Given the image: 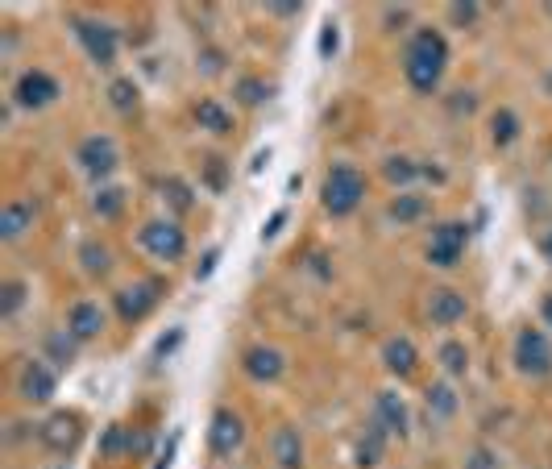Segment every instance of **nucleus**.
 <instances>
[{
  "mask_svg": "<svg viewBox=\"0 0 552 469\" xmlns=\"http://www.w3.org/2000/svg\"><path fill=\"white\" fill-rule=\"evenodd\" d=\"M21 303H25V283L9 279L5 287H0V316H5V320H13V316L21 312Z\"/></svg>",
  "mask_w": 552,
  "mask_h": 469,
  "instance_id": "obj_26",
  "label": "nucleus"
},
{
  "mask_svg": "<svg viewBox=\"0 0 552 469\" xmlns=\"http://www.w3.org/2000/svg\"><path fill=\"white\" fill-rule=\"evenodd\" d=\"M465 469H499V461H494V453L490 449H474V457H469V465Z\"/></svg>",
  "mask_w": 552,
  "mask_h": 469,
  "instance_id": "obj_35",
  "label": "nucleus"
},
{
  "mask_svg": "<svg viewBox=\"0 0 552 469\" xmlns=\"http://www.w3.org/2000/svg\"><path fill=\"white\" fill-rule=\"evenodd\" d=\"M465 312H469V303L453 287H436L428 295V320L432 324H457V320H465Z\"/></svg>",
  "mask_w": 552,
  "mask_h": 469,
  "instance_id": "obj_12",
  "label": "nucleus"
},
{
  "mask_svg": "<svg viewBox=\"0 0 552 469\" xmlns=\"http://www.w3.org/2000/svg\"><path fill=\"white\" fill-rule=\"evenodd\" d=\"M108 104H113L117 108V113H129V108L137 104V84H133V79H113V84H108Z\"/></svg>",
  "mask_w": 552,
  "mask_h": 469,
  "instance_id": "obj_24",
  "label": "nucleus"
},
{
  "mask_svg": "<svg viewBox=\"0 0 552 469\" xmlns=\"http://www.w3.org/2000/svg\"><path fill=\"white\" fill-rule=\"evenodd\" d=\"M183 341V328H175V333H167V337H162V345H158V357H167L175 345Z\"/></svg>",
  "mask_w": 552,
  "mask_h": 469,
  "instance_id": "obj_38",
  "label": "nucleus"
},
{
  "mask_svg": "<svg viewBox=\"0 0 552 469\" xmlns=\"http://www.w3.org/2000/svg\"><path fill=\"white\" fill-rule=\"evenodd\" d=\"M75 337L71 333H54V337H46V353L54 357V362L59 366H71V357H75Z\"/></svg>",
  "mask_w": 552,
  "mask_h": 469,
  "instance_id": "obj_28",
  "label": "nucleus"
},
{
  "mask_svg": "<svg viewBox=\"0 0 552 469\" xmlns=\"http://www.w3.org/2000/svg\"><path fill=\"white\" fill-rule=\"evenodd\" d=\"M13 96H17L21 108L38 113V108H50L54 100H59V84H54V75H46V71H25V75L17 79Z\"/></svg>",
  "mask_w": 552,
  "mask_h": 469,
  "instance_id": "obj_8",
  "label": "nucleus"
},
{
  "mask_svg": "<svg viewBox=\"0 0 552 469\" xmlns=\"http://www.w3.org/2000/svg\"><path fill=\"white\" fill-rule=\"evenodd\" d=\"M75 34H79V42H84V50L92 54V59L96 63H113L117 59V30H113V25H104V21H92V17H79L75 21Z\"/></svg>",
  "mask_w": 552,
  "mask_h": 469,
  "instance_id": "obj_7",
  "label": "nucleus"
},
{
  "mask_svg": "<svg viewBox=\"0 0 552 469\" xmlns=\"http://www.w3.org/2000/svg\"><path fill=\"white\" fill-rule=\"evenodd\" d=\"M540 312H544V320H548V328H552V295L544 299V308H540Z\"/></svg>",
  "mask_w": 552,
  "mask_h": 469,
  "instance_id": "obj_43",
  "label": "nucleus"
},
{
  "mask_svg": "<svg viewBox=\"0 0 552 469\" xmlns=\"http://www.w3.org/2000/svg\"><path fill=\"white\" fill-rule=\"evenodd\" d=\"M474 17H478V5H474V0H465V5H453V21L469 25V21H474Z\"/></svg>",
  "mask_w": 552,
  "mask_h": 469,
  "instance_id": "obj_36",
  "label": "nucleus"
},
{
  "mask_svg": "<svg viewBox=\"0 0 552 469\" xmlns=\"http://www.w3.org/2000/svg\"><path fill=\"white\" fill-rule=\"evenodd\" d=\"M266 92L270 88H262L258 79H241V84H237V100L241 104H258V100H266Z\"/></svg>",
  "mask_w": 552,
  "mask_h": 469,
  "instance_id": "obj_33",
  "label": "nucleus"
},
{
  "mask_svg": "<svg viewBox=\"0 0 552 469\" xmlns=\"http://www.w3.org/2000/svg\"><path fill=\"white\" fill-rule=\"evenodd\" d=\"M337 50V30H324V54Z\"/></svg>",
  "mask_w": 552,
  "mask_h": 469,
  "instance_id": "obj_41",
  "label": "nucleus"
},
{
  "mask_svg": "<svg viewBox=\"0 0 552 469\" xmlns=\"http://www.w3.org/2000/svg\"><path fill=\"white\" fill-rule=\"evenodd\" d=\"M374 420L391 432V436H407V403L395 395V391H382L378 395V407H374Z\"/></svg>",
  "mask_w": 552,
  "mask_h": 469,
  "instance_id": "obj_14",
  "label": "nucleus"
},
{
  "mask_svg": "<svg viewBox=\"0 0 552 469\" xmlns=\"http://www.w3.org/2000/svg\"><path fill=\"white\" fill-rule=\"evenodd\" d=\"M241 440H245V424H241V416H237V411H229V407H220L216 416H212V428H208V445H212V453H216V457H233V453L241 449Z\"/></svg>",
  "mask_w": 552,
  "mask_h": 469,
  "instance_id": "obj_9",
  "label": "nucleus"
},
{
  "mask_svg": "<svg viewBox=\"0 0 552 469\" xmlns=\"http://www.w3.org/2000/svg\"><path fill=\"white\" fill-rule=\"evenodd\" d=\"M162 200H167L175 212H191V191H187L183 179H167V183H162Z\"/></svg>",
  "mask_w": 552,
  "mask_h": 469,
  "instance_id": "obj_30",
  "label": "nucleus"
},
{
  "mask_svg": "<svg viewBox=\"0 0 552 469\" xmlns=\"http://www.w3.org/2000/svg\"><path fill=\"white\" fill-rule=\"evenodd\" d=\"M245 374L258 378V382H270V378H279L283 374V353L274 349V345H258L245 353Z\"/></svg>",
  "mask_w": 552,
  "mask_h": 469,
  "instance_id": "obj_17",
  "label": "nucleus"
},
{
  "mask_svg": "<svg viewBox=\"0 0 552 469\" xmlns=\"http://www.w3.org/2000/svg\"><path fill=\"white\" fill-rule=\"evenodd\" d=\"M121 204H125V191H121V187H100V191H96V212L117 216Z\"/></svg>",
  "mask_w": 552,
  "mask_h": 469,
  "instance_id": "obj_32",
  "label": "nucleus"
},
{
  "mask_svg": "<svg viewBox=\"0 0 552 469\" xmlns=\"http://www.w3.org/2000/svg\"><path fill=\"white\" fill-rule=\"evenodd\" d=\"M386 436H391V432H386L378 420L370 424V432L362 436V445H357V465H362V469H374L378 461H382V453H386Z\"/></svg>",
  "mask_w": 552,
  "mask_h": 469,
  "instance_id": "obj_20",
  "label": "nucleus"
},
{
  "mask_svg": "<svg viewBox=\"0 0 552 469\" xmlns=\"http://www.w3.org/2000/svg\"><path fill=\"white\" fill-rule=\"evenodd\" d=\"M100 328H104L100 303H75L71 316H67V333L75 341H92V337H100Z\"/></svg>",
  "mask_w": 552,
  "mask_h": 469,
  "instance_id": "obj_15",
  "label": "nucleus"
},
{
  "mask_svg": "<svg viewBox=\"0 0 552 469\" xmlns=\"http://www.w3.org/2000/svg\"><path fill=\"white\" fill-rule=\"evenodd\" d=\"M428 403L440 411V416H453V411H457V391L449 382H432L428 386Z\"/></svg>",
  "mask_w": 552,
  "mask_h": 469,
  "instance_id": "obj_27",
  "label": "nucleus"
},
{
  "mask_svg": "<svg viewBox=\"0 0 552 469\" xmlns=\"http://www.w3.org/2000/svg\"><path fill=\"white\" fill-rule=\"evenodd\" d=\"M445 63H449V42L436 30L411 34V42L403 46V75L416 92H432L440 75H445Z\"/></svg>",
  "mask_w": 552,
  "mask_h": 469,
  "instance_id": "obj_1",
  "label": "nucleus"
},
{
  "mask_svg": "<svg viewBox=\"0 0 552 469\" xmlns=\"http://www.w3.org/2000/svg\"><path fill=\"white\" fill-rule=\"evenodd\" d=\"M79 162H84V171L96 183H104L108 175L117 171V146L108 142V137H88V142L79 146Z\"/></svg>",
  "mask_w": 552,
  "mask_h": 469,
  "instance_id": "obj_11",
  "label": "nucleus"
},
{
  "mask_svg": "<svg viewBox=\"0 0 552 469\" xmlns=\"http://www.w3.org/2000/svg\"><path fill=\"white\" fill-rule=\"evenodd\" d=\"M465 241H469V229L461 225V220H445V225H436L432 241H428V262L432 266H453L465 254Z\"/></svg>",
  "mask_w": 552,
  "mask_h": 469,
  "instance_id": "obj_5",
  "label": "nucleus"
},
{
  "mask_svg": "<svg viewBox=\"0 0 552 469\" xmlns=\"http://www.w3.org/2000/svg\"><path fill=\"white\" fill-rule=\"evenodd\" d=\"M424 208H428V200H420V196H399V200L391 204V216L403 220V225H411V220L424 216Z\"/></svg>",
  "mask_w": 552,
  "mask_h": 469,
  "instance_id": "obj_29",
  "label": "nucleus"
},
{
  "mask_svg": "<svg viewBox=\"0 0 552 469\" xmlns=\"http://www.w3.org/2000/svg\"><path fill=\"white\" fill-rule=\"evenodd\" d=\"M548 9H552V5H548Z\"/></svg>",
  "mask_w": 552,
  "mask_h": 469,
  "instance_id": "obj_44",
  "label": "nucleus"
},
{
  "mask_svg": "<svg viewBox=\"0 0 552 469\" xmlns=\"http://www.w3.org/2000/svg\"><path fill=\"white\" fill-rule=\"evenodd\" d=\"M79 262H84L88 274H104L113 266V254H108V245H100V241H84L79 245Z\"/></svg>",
  "mask_w": 552,
  "mask_h": 469,
  "instance_id": "obj_22",
  "label": "nucleus"
},
{
  "mask_svg": "<svg viewBox=\"0 0 552 469\" xmlns=\"http://www.w3.org/2000/svg\"><path fill=\"white\" fill-rule=\"evenodd\" d=\"M158 295H162V283L158 279H146V283H133L117 295V316L121 320H142L158 308Z\"/></svg>",
  "mask_w": 552,
  "mask_h": 469,
  "instance_id": "obj_10",
  "label": "nucleus"
},
{
  "mask_svg": "<svg viewBox=\"0 0 552 469\" xmlns=\"http://www.w3.org/2000/svg\"><path fill=\"white\" fill-rule=\"evenodd\" d=\"M208 187H212V191H225V187H229L225 162H220V158H208Z\"/></svg>",
  "mask_w": 552,
  "mask_h": 469,
  "instance_id": "obj_34",
  "label": "nucleus"
},
{
  "mask_svg": "<svg viewBox=\"0 0 552 469\" xmlns=\"http://www.w3.org/2000/svg\"><path fill=\"white\" fill-rule=\"evenodd\" d=\"M540 254H544V258H552V233L540 241Z\"/></svg>",
  "mask_w": 552,
  "mask_h": 469,
  "instance_id": "obj_42",
  "label": "nucleus"
},
{
  "mask_svg": "<svg viewBox=\"0 0 552 469\" xmlns=\"http://www.w3.org/2000/svg\"><path fill=\"white\" fill-rule=\"evenodd\" d=\"M30 225H34V204H9V208H0V237H5V241H17Z\"/></svg>",
  "mask_w": 552,
  "mask_h": 469,
  "instance_id": "obj_19",
  "label": "nucleus"
},
{
  "mask_svg": "<svg viewBox=\"0 0 552 469\" xmlns=\"http://www.w3.org/2000/svg\"><path fill=\"white\" fill-rule=\"evenodd\" d=\"M382 175H386V183H395V187H407L411 179L420 175V167H416V162H411V158H386Z\"/></svg>",
  "mask_w": 552,
  "mask_h": 469,
  "instance_id": "obj_25",
  "label": "nucleus"
},
{
  "mask_svg": "<svg viewBox=\"0 0 552 469\" xmlns=\"http://www.w3.org/2000/svg\"><path fill=\"white\" fill-rule=\"evenodd\" d=\"M362 196H366V179H362V171L345 167V162L328 171V179L320 187V204L328 216H349L357 204H362Z\"/></svg>",
  "mask_w": 552,
  "mask_h": 469,
  "instance_id": "obj_2",
  "label": "nucleus"
},
{
  "mask_svg": "<svg viewBox=\"0 0 552 469\" xmlns=\"http://www.w3.org/2000/svg\"><path fill=\"white\" fill-rule=\"evenodd\" d=\"M54 386H59V374L42 362H30L21 370V395L30 403H50L54 399Z\"/></svg>",
  "mask_w": 552,
  "mask_h": 469,
  "instance_id": "obj_13",
  "label": "nucleus"
},
{
  "mask_svg": "<svg viewBox=\"0 0 552 469\" xmlns=\"http://www.w3.org/2000/svg\"><path fill=\"white\" fill-rule=\"evenodd\" d=\"M283 225H287V212H274V220H270V225L262 229V241H270V237H274V233H279Z\"/></svg>",
  "mask_w": 552,
  "mask_h": 469,
  "instance_id": "obj_39",
  "label": "nucleus"
},
{
  "mask_svg": "<svg viewBox=\"0 0 552 469\" xmlns=\"http://www.w3.org/2000/svg\"><path fill=\"white\" fill-rule=\"evenodd\" d=\"M274 17H291L295 9H299V0H270V5H266Z\"/></svg>",
  "mask_w": 552,
  "mask_h": 469,
  "instance_id": "obj_37",
  "label": "nucleus"
},
{
  "mask_svg": "<svg viewBox=\"0 0 552 469\" xmlns=\"http://www.w3.org/2000/svg\"><path fill=\"white\" fill-rule=\"evenodd\" d=\"M515 366L528 378H544L552 370V341L544 333H536V328H523L515 341Z\"/></svg>",
  "mask_w": 552,
  "mask_h": 469,
  "instance_id": "obj_4",
  "label": "nucleus"
},
{
  "mask_svg": "<svg viewBox=\"0 0 552 469\" xmlns=\"http://www.w3.org/2000/svg\"><path fill=\"white\" fill-rule=\"evenodd\" d=\"M270 453L279 461V469H303V436L295 428H279L270 440Z\"/></svg>",
  "mask_w": 552,
  "mask_h": 469,
  "instance_id": "obj_18",
  "label": "nucleus"
},
{
  "mask_svg": "<svg viewBox=\"0 0 552 469\" xmlns=\"http://www.w3.org/2000/svg\"><path fill=\"white\" fill-rule=\"evenodd\" d=\"M515 133H519L515 113H511V108H499V117H494V142H499V146H511Z\"/></svg>",
  "mask_w": 552,
  "mask_h": 469,
  "instance_id": "obj_31",
  "label": "nucleus"
},
{
  "mask_svg": "<svg viewBox=\"0 0 552 469\" xmlns=\"http://www.w3.org/2000/svg\"><path fill=\"white\" fill-rule=\"evenodd\" d=\"M142 250L158 262H179L183 250H187V237H183V229L175 225V220H150V225L142 229Z\"/></svg>",
  "mask_w": 552,
  "mask_h": 469,
  "instance_id": "obj_3",
  "label": "nucleus"
},
{
  "mask_svg": "<svg viewBox=\"0 0 552 469\" xmlns=\"http://www.w3.org/2000/svg\"><path fill=\"white\" fill-rule=\"evenodd\" d=\"M440 366H445L449 378H461V374L469 370V353H465V345H461V341H445V345H440Z\"/></svg>",
  "mask_w": 552,
  "mask_h": 469,
  "instance_id": "obj_23",
  "label": "nucleus"
},
{
  "mask_svg": "<svg viewBox=\"0 0 552 469\" xmlns=\"http://www.w3.org/2000/svg\"><path fill=\"white\" fill-rule=\"evenodd\" d=\"M42 436V445L54 449V453H71L79 440H84V424H79V416H71V411H54V416L42 420L38 428Z\"/></svg>",
  "mask_w": 552,
  "mask_h": 469,
  "instance_id": "obj_6",
  "label": "nucleus"
},
{
  "mask_svg": "<svg viewBox=\"0 0 552 469\" xmlns=\"http://www.w3.org/2000/svg\"><path fill=\"white\" fill-rule=\"evenodd\" d=\"M216 258H220L216 250H212V254H204V262H200V270H196V274H200V279H208V274L216 270Z\"/></svg>",
  "mask_w": 552,
  "mask_h": 469,
  "instance_id": "obj_40",
  "label": "nucleus"
},
{
  "mask_svg": "<svg viewBox=\"0 0 552 469\" xmlns=\"http://www.w3.org/2000/svg\"><path fill=\"white\" fill-rule=\"evenodd\" d=\"M382 362H386V370H391V374L407 378V374H416L420 353H416V345H411L407 337H391V341H386V349H382Z\"/></svg>",
  "mask_w": 552,
  "mask_h": 469,
  "instance_id": "obj_16",
  "label": "nucleus"
},
{
  "mask_svg": "<svg viewBox=\"0 0 552 469\" xmlns=\"http://www.w3.org/2000/svg\"><path fill=\"white\" fill-rule=\"evenodd\" d=\"M196 121L204 129H212V133H229L233 129V113H229L225 104H216V100H200L196 104Z\"/></svg>",
  "mask_w": 552,
  "mask_h": 469,
  "instance_id": "obj_21",
  "label": "nucleus"
}]
</instances>
